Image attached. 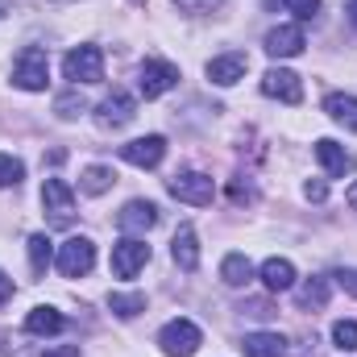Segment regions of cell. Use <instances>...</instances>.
<instances>
[{
	"mask_svg": "<svg viewBox=\"0 0 357 357\" xmlns=\"http://www.w3.org/2000/svg\"><path fill=\"white\" fill-rule=\"evenodd\" d=\"M282 4H287L299 21H312V17L320 13V0H282Z\"/></svg>",
	"mask_w": 357,
	"mask_h": 357,
	"instance_id": "f1b7e54d",
	"label": "cell"
},
{
	"mask_svg": "<svg viewBox=\"0 0 357 357\" xmlns=\"http://www.w3.org/2000/svg\"><path fill=\"white\" fill-rule=\"evenodd\" d=\"M171 258H175V266L187 270V274L199 266V241H195V229H191V225H178L175 241H171Z\"/></svg>",
	"mask_w": 357,
	"mask_h": 357,
	"instance_id": "2e32d148",
	"label": "cell"
},
{
	"mask_svg": "<svg viewBox=\"0 0 357 357\" xmlns=\"http://www.w3.org/2000/svg\"><path fill=\"white\" fill-rule=\"evenodd\" d=\"M333 341H337V349L357 354V320H337L333 324Z\"/></svg>",
	"mask_w": 357,
	"mask_h": 357,
	"instance_id": "484cf974",
	"label": "cell"
},
{
	"mask_svg": "<svg viewBox=\"0 0 357 357\" xmlns=\"http://www.w3.org/2000/svg\"><path fill=\"white\" fill-rule=\"evenodd\" d=\"M241 349H245V357H287V337H278V333H250L241 341Z\"/></svg>",
	"mask_w": 357,
	"mask_h": 357,
	"instance_id": "e0dca14e",
	"label": "cell"
},
{
	"mask_svg": "<svg viewBox=\"0 0 357 357\" xmlns=\"http://www.w3.org/2000/svg\"><path fill=\"white\" fill-rule=\"evenodd\" d=\"M8 299H13V278H8V274L0 270V307H4Z\"/></svg>",
	"mask_w": 357,
	"mask_h": 357,
	"instance_id": "d6a6232c",
	"label": "cell"
},
{
	"mask_svg": "<svg viewBox=\"0 0 357 357\" xmlns=\"http://www.w3.org/2000/svg\"><path fill=\"white\" fill-rule=\"evenodd\" d=\"M59 270L67 274V278H84L91 266H96V245H91L88 237H67L63 245H59Z\"/></svg>",
	"mask_w": 357,
	"mask_h": 357,
	"instance_id": "277c9868",
	"label": "cell"
},
{
	"mask_svg": "<svg viewBox=\"0 0 357 357\" xmlns=\"http://www.w3.org/2000/svg\"><path fill=\"white\" fill-rule=\"evenodd\" d=\"M50 262H54V241L46 233H33L29 237V266H33V274H46Z\"/></svg>",
	"mask_w": 357,
	"mask_h": 357,
	"instance_id": "cb8c5ba5",
	"label": "cell"
},
{
	"mask_svg": "<svg viewBox=\"0 0 357 357\" xmlns=\"http://www.w3.org/2000/svg\"><path fill=\"white\" fill-rule=\"evenodd\" d=\"M46 357H79V349L75 345H59V349H50Z\"/></svg>",
	"mask_w": 357,
	"mask_h": 357,
	"instance_id": "836d02e7",
	"label": "cell"
},
{
	"mask_svg": "<svg viewBox=\"0 0 357 357\" xmlns=\"http://www.w3.org/2000/svg\"><path fill=\"white\" fill-rule=\"evenodd\" d=\"M133 116H137V100L121 88L112 91V96H104L100 108H96V125H100V129H125Z\"/></svg>",
	"mask_w": 357,
	"mask_h": 357,
	"instance_id": "8992f818",
	"label": "cell"
},
{
	"mask_svg": "<svg viewBox=\"0 0 357 357\" xmlns=\"http://www.w3.org/2000/svg\"><path fill=\"white\" fill-rule=\"evenodd\" d=\"M324 112H328L337 125H345V129L357 133V96H349V91H333V96L324 100Z\"/></svg>",
	"mask_w": 357,
	"mask_h": 357,
	"instance_id": "d6986e66",
	"label": "cell"
},
{
	"mask_svg": "<svg viewBox=\"0 0 357 357\" xmlns=\"http://www.w3.org/2000/svg\"><path fill=\"white\" fill-rule=\"evenodd\" d=\"M233 199H237V204H241V199H254V191H250V187H241V183H233Z\"/></svg>",
	"mask_w": 357,
	"mask_h": 357,
	"instance_id": "e575fe53",
	"label": "cell"
},
{
	"mask_svg": "<svg viewBox=\"0 0 357 357\" xmlns=\"http://www.w3.org/2000/svg\"><path fill=\"white\" fill-rule=\"evenodd\" d=\"M333 278H337V287H341V291H349V295H357V270H337Z\"/></svg>",
	"mask_w": 357,
	"mask_h": 357,
	"instance_id": "f546056e",
	"label": "cell"
},
{
	"mask_svg": "<svg viewBox=\"0 0 357 357\" xmlns=\"http://www.w3.org/2000/svg\"><path fill=\"white\" fill-rule=\"evenodd\" d=\"M63 75L79 88V84H100L104 79V54L100 46H75L67 59H63Z\"/></svg>",
	"mask_w": 357,
	"mask_h": 357,
	"instance_id": "7a4b0ae2",
	"label": "cell"
},
{
	"mask_svg": "<svg viewBox=\"0 0 357 357\" xmlns=\"http://www.w3.org/2000/svg\"><path fill=\"white\" fill-rule=\"evenodd\" d=\"M129 4H146V0H129Z\"/></svg>",
	"mask_w": 357,
	"mask_h": 357,
	"instance_id": "74e56055",
	"label": "cell"
},
{
	"mask_svg": "<svg viewBox=\"0 0 357 357\" xmlns=\"http://www.w3.org/2000/svg\"><path fill=\"white\" fill-rule=\"evenodd\" d=\"M175 4H183V8H191V13H208V8H216L220 0H175Z\"/></svg>",
	"mask_w": 357,
	"mask_h": 357,
	"instance_id": "1f68e13d",
	"label": "cell"
},
{
	"mask_svg": "<svg viewBox=\"0 0 357 357\" xmlns=\"http://www.w3.org/2000/svg\"><path fill=\"white\" fill-rule=\"evenodd\" d=\"M108 307H112L121 320H133V316L146 312V295H142V291H112V295H108Z\"/></svg>",
	"mask_w": 357,
	"mask_h": 357,
	"instance_id": "603a6c76",
	"label": "cell"
},
{
	"mask_svg": "<svg viewBox=\"0 0 357 357\" xmlns=\"http://www.w3.org/2000/svg\"><path fill=\"white\" fill-rule=\"evenodd\" d=\"M349 208H354V212H357V183H354V187H349Z\"/></svg>",
	"mask_w": 357,
	"mask_h": 357,
	"instance_id": "d590c367",
	"label": "cell"
},
{
	"mask_svg": "<svg viewBox=\"0 0 357 357\" xmlns=\"http://www.w3.org/2000/svg\"><path fill=\"white\" fill-rule=\"evenodd\" d=\"M316 162L324 167V175L328 178H345L349 175V167H354V158L345 154V146H337L333 137H320V142H316Z\"/></svg>",
	"mask_w": 357,
	"mask_h": 357,
	"instance_id": "5bb4252c",
	"label": "cell"
},
{
	"mask_svg": "<svg viewBox=\"0 0 357 357\" xmlns=\"http://www.w3.org/2000/svg\"><path fill=\"white\" fill-rule=\"evenodd\" d=\"M42 208H46L54 220H71V212H75V191H71L63 178H46V183H42Z\"/></svg>",
	"mask_w": 357,
	"mask_h": 357,
	"instance_id": "8fae6325",
	"label": "cell"
},
{
	"mask_svg": "<svg viewBox=\"0 0 357 357\" xmlns=\"http://www.w3.org/2000/svg\"><path fill=\"white\" fill-rule=\"evenodd\" d=\"M349 17H354V21H357V0H354V4H349Z\"/></svg>",
	"mask_w": 357,
	"mask_h": 357,
	"instance_id": "8d00e7d4",
	"label": "cell"
},
{
	"mask_svg": "<svg viewBox=\"0 0 357 357\" xmlns=\"http://www.w3.org/2000/svg\"><path fill=\"white\" fill-rule=\"evenodd\" d=\"M250 278H254V266H250L245 254H229V258L220 262V282H225V287H245Z\"/></svg>",
	"mask_w": 357,
	"mask_h": 357,
	"instance_id": "7402d4cb",
	"label": "cell"
},
{
	"mask_svg": "<svg viewBox=\"0 0 357 357\" xmlns=\"http://www.w3.org/2000/svg\"><path fill=\"white\" fill-rule=\"evenodd\" d=\"M167 191L183 199V204H191V208H204V204H212V195H216V187H212V178L204 175V171H178L171 183H167Z\"/></svg>",
	"mask_w": 357,
	"mask_h": 357,
	"instance_id": "3957f363",
	"label": "cell"
},
{
	"mask_svg": "<svg viewBox=\"0 0 357 357\" xmlns=\"http://www.w3.org/2000/svg\"><path fill=\"white\" fill-rule=\"evenodd\" d=\"M262 96L270 100H282V104H299L303 100V84L295 71H282V67H270L262 75Z\"/></svg>",
	"mask_w": 357,
	"mask_h": 357,
	"instance_id": "30bf717a",
	"label": "cell"
},
{
	"mask_svg": "<svg viewBox=\"0 0 357 357\" xmlns=\"http://www.w3.org/2000/svg\"><path fill=\"white\" fill-rule=\"evenodd\" d=\"M162 154H167V137H158V133L121 146V158H125L129 167H142V171H154V167L162 162Z\"/></svg>",
	"mask_w": 357,
	"mask_h": 357,
	"instance_id": "9c48e42d",
	"label": "cell"
},
{
	"mask_svg": "<svg viewBox=\"0 0 357 357\" xmlns=\"http://www.w3.org/2000/svg\"><path fill=\"white\" fill-rule=\"evenodd\" d=\"M303 46H307V42H303V29H299V25H278V29L266 33V54L270 59H295Z\"/></svg>",
	"mask_w": 357,
	"mask_h": 357,
	"instance_id": "4fadbf2b",
	"label": "cell"
},
{
	"mask_svg": "<svg viewBox=\"0 0 357 357\" xmlns=\"http://www.w3.org/2000/svg\"><path fill=\"white\" fill-rule=\"evenodd\" d=\"M178 84V67L162 63V59H146L142 63V75H137V88L146 100H158L162 91H171Z\"/></svg>",
	"mask_w": 357,
	"mask_h": 357,
	"instance_id": "ba28073f",
	"label": "cell"
},
{
	"mask_svg": "<svg viewBox=\"0 0 357 357\" xmlns=\"http://www.w3.org/2000/svg\"><path fill=\"white\" fill-rule=\"evenodd\" d=\"M199 341H204L199 328H195L191 320H183V316L171 320V324L158 333V345H162V354L167 357H191L195 349H199Z\"/></svg>",
	"mask_w": 357,
	"mask_h": 357,
	"instance_id": "5b68a950",
	"label": "cell"
},
{
	"mask_svg": "<svg viewBox=\"0 0 357 357\" xmlns=\"http://www.w3.org/2000/svg\"><path fill=\"white\" fill-rule=\"evenodd\" d=\"M67 328V320H63V312H54V307H33L29 316H25V333H33V337H54V333H63Z\"/></svg>",
	"mask_w": 357,
	"mask_h": 357,
	"instance_id": "ac0fdd59",
	"label": "cell"
},
{
	"mask_svg": "<svg viewBox=\"0 0 357 357\" xmlns=\"http://www.w3.org/2000/svg\"><path fill=\"white\" fill-rule=\"evenodd\" d=\"M258 274H262L266 291H291V287H295V266H291L287 258H266Z\"/></svg>",
	"mask_w": 357,
	"mask_h": 357,
	"instance_id": "ffe728a7",
	"label": "cell"
},
{
	"mask_svg": "<svg viewBox=\"0 0 357 357\" xmlns=\"http://www.w3.org/2000/svg\"><path fill=\"white\" fill-rule=\"evenodd\" d=\"M303 195H307V199H316V204H320V199H324V195H328V187H324V183H320V178H316V183H303Z\"/></svg>",
	"mask_w": 357,
	"mask_h": 357,
	"instance_id": "4dcf8cb0",
	"label": "cell"
},
{
	"mask_svg": "<svg viewBox=\"0 0 357 357\" xmlns=\"http://www.w3.org/2000/svg\"><path fill=\"white\" fill-rule=\"evenodd\" d=\"M245 67H250L245 54H220V59L208 63V79H212L216 88H233L237 79H245Z\"/></svg>",
	"mask_w": 357,
	"mask_h": 357,
	"instance_id": "9a60e30c",
	"label": "cell"
},
{
	"mask_svg": "<svg viewBox=\"0 0 357 357\" xmlns=\"http://www.w3.org/2000/svg\"><path fill=\"white\" fill-rule=\"evenodd\" d=\"M328 291H333L328 278H307V282L295 291V303H299L303 312H320V307L328 303Z\"/></svg>",
	"mask_w": 357,
	"mask_h": 357,
	"instance_id": "44dd1931",
	"label": "cell"
},
{
	"mask_svg": "<svg viewBox=\"0 0 357 357\" xmlns=\"http://www.w3.org/2000/svg\"><path fill=\"white\" fill-rule=\"evenodd\" d=\"M146 262H150V245H146V241L125 237V241L112 245V274H116V278H137V274L146 270Z\"/></svg>",
	"mask_w": 357,
	"mask_h": 357,
	"instance_id": "52a82bcc",
	"label": "cell"
},
{
	"mask_svg": "<svg viewBox=\"0 0 357 357\" xmlns=\"http://www.w3.org/2000/svg\"><path fill=\"white\" fill-rule=\"evenodd\" d=\"M46 79H50V59H46V50L25 46V50L17 54V63H13V84L21 91H42Z\"/></svg>",
	"mask_w": 357,
	"mask_h": 357,
	"instance_id": "6da1fadb",
	"label": "cell"
},
{
	"mask_svg": "<svg viewBox=\"0 0 357 357\" xmlns=\"http://www.w3.org/2000/svg\"><path fill=\"white\" fill-rule=\"evenodd\" d=\"M54 108H59V116H63V121H71V116H79V112H84V96H75V91H71V96H59V104H54Z\"/></svg>",
	"mask_w": 357,
	"mask_h": 357,
	"instance_id": "83f0119b",
	"label": "cell"
},
{
	"mask_svg": "<svg viewBox=\"0 0 357 357\" xmlns=\"http://www.w3.org/2000/svg\"><path fill=\"white\" fill-rule=\"evenodd\" d=\"M21 178H25L21 158H13V154H0V191H4V187H17Z\"/></svg>",
	"mask_w": 357,
	"mask_h": 357,
	"instance_id": "4316f807",
	"label": "cell"
},
{
	"mask_svg": "<svg viewBox=\"0 0 357 357\" xmlns=\"http://www.w3.org/2000/svg\"><path fill=\"white\" fill-rule=\"evenodd\" d=\"M116 225H121L125 233H150V229L158 225V204H150V199H129V204L121 208Z\"/></svg>",
	"mask_w": 357,
	"mask_h": 357,
	"instance_id": "7c38bea8",
	"label": "cell"
},
{
	"mask_svg": "<svg viewBox=\"0 0 357 357\" xmlns=\"http://www.w3.org/2000/svg\"><path fill=\"white\" fill-rule=\"evenodd\" d=\"M112 183H116V175H112L108 167H88V171L79 175V191H84V195H104Z\"/></svg>",
	"mask_w": 357,
	"mask_h": 357,
	"instance_id": "d4e9b609",
	"label": "cell"
}]
</instances>
